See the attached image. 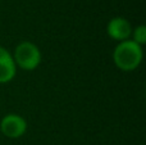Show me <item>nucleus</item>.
<instances>
[{
  "label": "nucleus",
  "instance_id": "obj_5",
  "mask_svg": "<svg viewBox=\"0 0 146 145\" xmlns=\"http://www.w3.org/2000/svg\"><path fill=\"white\" fill-rule=\"evenodd\" d=\"M17 66L13 55L5 48L0 46V84H7L12 81L15 76Z\"/></svg>",
  "mask_w": 146,
  "mask_h": 145
},
{
  "label": "nucleus",
  "instance_id": "obj_6",
  "mask_svg": "<svg viewBox=\"0 0 146 145\" xmlns=\"http://www.w3.org/2000/svg\"><path fill=\"white\" fill-rule=\"evenodd\" d=\"M131 35H133V40L132 41H135L140 46H142L146 43V26L144 25L137 26L135 30H132Z\"/></svg>",
  "mask_w": 146,
  "mask_h": 145
},
{
  "label": "nucleus",
  "instance_id": "obj_1",
  "mask_svg": "<svg viewBox=\"0 0 146 145\" xmlns=\"http://www.w3.org/2000/svg\"><path fill=\"white\" fill-rule=\"evenodd\" d=\"M142 46L132 40L121 41L114 48L113 62L121 71L131 72L136 69L142 62Z\"/></svg>",
  "mask_w": 146,
  "mask_h": 145
},
{
  "label": "nucleus",
  "instance_id": "obj_2",
  "mask_svg": "<svg viewBox=\"0 0 146 145\" xmlns=\"http://www.w3.org/2000/svg\"><path fill=\"white\" fill-rule=\"evenodd\" d=\"M14 63L25 71H33L41 63V51L31 41H22L14 50Z\"/></svg>",
  "mask_w": 146,
  "mask_h": 145
},
{
  "label": "nucleus",
  "instance_id": "obj_3",
  "mask_svg": "<svg viewBox=\"0 0 146 145\" xmlns=\"http://www.w3.org/2000/svg\"><path fill=\"white\" fill-rule=\"evenodd\" d=\"M0 131L3 135L9 139H18L25 135L27 131V122L22 116L9 113L0 121Z\"/></svg>",
  "mask_w": 146,
  "mask_h": 145
},
{
  "label": "nucleus",
  "instance_id": "obj_4",
  "mask_svg": "<svg viewBox=\"0 0 146 145\" xmlns=\"http://www.w3.org/2000/svg\"><path fill=\"white\" fill-rule=\"evenodd\" d=\"M106 32L110 39L121 43V41L128 40V37L132 33V27L126 18L114 17L109 21L108 26H106Z\"/></svg>",
  "mask_w": 146,
  "mask_h": 145
}]
</instances>
